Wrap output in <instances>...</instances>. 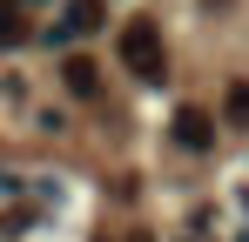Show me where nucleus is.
Here are the masks:
<instances>
[{
  "instance_id": "1",
  "label": "nucleus",
  "mask_w": 249,
  "mask_h": 242,
  "mask_svg": "<svg viewBox=\"0 0 249 242\" xmlns=\"http://www.w3.org/2000/svg\"><path fill=\"white\" fill-rule=\"evenodd\" d=\"M115 47H122V68H128V74H142V81H162V74H168V54H162L155 20H128Z\"/></svg>"
},
{
  "instance_id": "2",
  "label": "nucleus",
  "mask_w": 249,
  "mask_h": 242,
  "mask_svg": "<svg viewBox=\"0 0 249 242\" xmlns=\"http://www.w3.org/2000/svg\"><path fill=\"white\" fill-rule=\"evenodd\" d=\"M61 81H68V94H81V101L101 94V68H94L88 54H68V61H61Z\"/></svg>"
},
{
  "instance_id": "3",
  "label": "nucleus",
  "mask_w": 249,
  "mask_h": 242,
  "mask_svg": "<svg viewBox=\"0 0 249 242\" xmlns=\"http://www.w3.org/2000/svg\"><path fill=\"white\" fill-rule=\"evenodd\" d=\"M175 141H182V148H209V141H215V121H209L202 108H182V115H175Z\"/></svg>"
},
{
  "instance_id": "4",
  "label": "nucleus",
  "mask_w": 249,
  "mask_h": 242,
  "mask_svg": "<svg viewBox=\"0 0 249 242\" xmlns=\"http://www.w3.org/2000/svg\"><path fill=\"white\" fill-rule=\"evenodd\" d=\"M101 14H108V0H68V20H61V27H68V34H94Z\"/></svg>"
},
{
  "instance_id": "5",
  "label": "nucleus",
  "mask_w": 249,
  "mask_h": 242,
  "mask_svg": "<svg viewBox=\"0 0 249 242\" xmlns=\"http://www.w3.org/2000/svg\"><path fill=\"white\" fill-rule=\"evenodd\" d=\"M222 121L249 135V81H229V87H222Z\"/></svg>"
},
{
  "instance_id": "6",
  "label": "nucleus",
  "mask_w": 249,
  "mask_h": 242,
  "mask_svg": "<svg viewBox=\"0 0 249 242\" xmlns=\"http://www.w3.org/2000/svg\"><path fill=\"white\" fill-rule=\"evenodd\" d=\"M27 40V20H20V7L14 0H0V47H20Z\"/></svg>"
}]
</instances>
